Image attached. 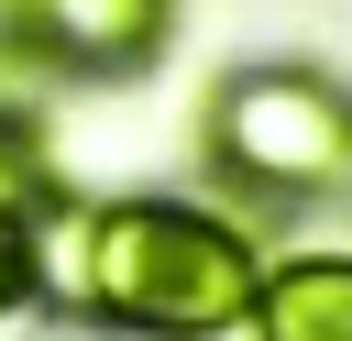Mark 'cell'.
<instances>
[{"instance_id":"cell-2","label":"cell","mask_w":352,"mask_h":341,"mask_svg":"<svg viewBox=\"0 0 352 341\" xmlns=\"http://www.w3.org/2000/svg\"><path fill=\"white\" fill-rule=\"evenodd\" d=\"M209 165L242 198H319L352 165V99L308 66H242L209 99Z\"/></svg>"},{"instance_id":"cell-3","label":"cell","mask_w":352,"mask_h":341,"mask_svg":"<svg viewBox=\"0 0 352 341\" xmlns=\"http://www.w3.org/2000/svg\"><path fill=\"white\" fill-rule=\"evenodd\" d=\"M165 44V0H0V66L44 77H121ZM11 99V88H0Z\"/></svg>"},{"instance_id":"cell-5","label":"cell","mask_w":352,"mask_h":341,"mask_svg":"<svg viewBox=\"0 0 352 341\" xmlns=\"http://www.w3.org/2000/svg\"><path fill=\"white\" fill-rule=\"evenodd\" d=\"M44 198H55V176H44V143H33V132H22V110L0 99V220H33Z\"/></svg>"},{"instance_id":"cell-1","label":"cell","mask_w":352,"mask_h":341,"mask_svg":"<svg viewBox=\"0 0 352 341\" xmlns=\"http://www.w3.org/2000/svg\"><path fill=\"white\" fill-rule=\"evenodd\" d=\"M253 231L198 198H110L77 231V308L132 341H209L253 308Z\"/></svg>"},{"instance_id":"cell-7","label":"cell","mask_w":352,"mask_h":341,"mask_svg":"<svg viewBox=\"0 0 352 341\" xmlns=\"http://www.w3.org/2000/svg\"><path fill=\"white\" fill-rule=\"evenodd\" d=\"M341 198H352V165H341Z\"/></svg>"},{"instance_id":"cell-4","label":"cell","mask_w":352,"mask_h":341,"mask_svg":"<svg viewBox=\"0 0 352 341\" xmlns=\"http://www.w3.org/2000/svg\"><path fill=\"white\" fill-rule=\"evenodd\" d=\"M253 341H352V253H286L253 275Z\"/></svg>"},{"instance_id":"cell-6","label":"cell","mask_w":352,"mask_h":341,"mask_svg":"<svg viewBox=\"0 0 352 341\" xmlns=\"http://www.w3.org/2000/svg\"><path fill=\"white\" fill-rule=\"evenodd\" d=\"M33 297V242H22V220H0V308H22Z\"/></svg>"}]
</instances>
